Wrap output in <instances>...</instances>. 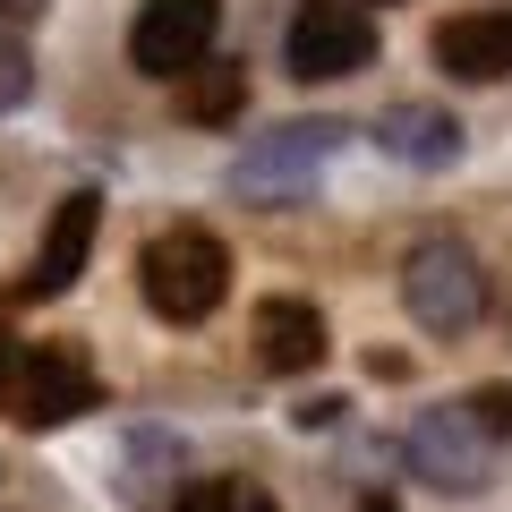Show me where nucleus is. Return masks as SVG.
<instances>
[{
  "instance_id": "2eb2a0df",
  "label": "nucleus",
  "mask_w": 512,
  "mask_h": 512,
  "mask_svg": "<svg viewBox=\"0 0 512 512\" xmlns=\"http://www.w3.org/2000/svg\"><path fill=\"white\" fill-rule=\"evenodd\" d=\"M43 9H52V0H0V18L18 26V18H43Z\"/></svg>"
},
{
  "instance_id": "ddd939ff",
  "label": "nucleus",
  "mask_w": 512,
  "mask_h": 512,
  "mask_svg": "<svg viewBox=\"0 0 512 512\" xmlns=\"http://www.w3.org/2000/svg\"><path fill=\"white\" fill-rule=\"evenodd\" d=\"M171 512H274V495L256 478H188Z\"/></svg>"
},
{
  "instance_id": "4468645a",
  "label": "nucleus",
  "mask_w": 512,
  "mask_h": 512,
  "mask_svg": "<svg viewBox=\"0 0 512 512\" xmlns=\"http://www.w3.org/2000/svg\"><path fill=\"white\" fill-rule=\"evenodd\" d=\"M26 94H35V52H26L9 26H0V111H18Z\"/></svg>"
},
{
  "instance_id": "9b49d317",
  "label": "nucleus",
  "mask_w": 512,
  "mask_h": 512,
  "mask_svg": "<svg viewBox=\"0 0 512 512\" xmlns=\"http://www.w3.org/2000/svg\"><path fill=\"white\" fill-rule=\"evenodd\" d=\"M256 359L274 367V376H308L325 359V316L308 299H265L256 308Z\"/></svg>"
},
{
  "instance_id": "f8f14e48",
  "label": "nucleus",
  "mask_w": 512,
  "mask_h": 512,
  "mask_svg": "<svg viewBox=\"0 0 512 512\" xmlns=\"http://www.w3.org/2000/svg\"><path fill=\"white\" fill-rule=\"evenodd\" d=\"M180 103H188V120H239V103H248L239 60H205V69H188L180 77Z\"/></svg>"
},
{
  "instance_id": "423d86ee",
  "label": "nucleus",
  "mask_w": 512,
  "mask_h": 512,
  "mask_svg": "<svg viewBox=\"0 0 512 512\" xmlns=\"http://www.w3.org/2000/svg\"><path fill=\"white\" fill-rule=\"evenodd\" d=\"M94 359L77 342H35L26 350V367H18V410L9 419L18 427H69L77 410H94Z\"/></svg>"
},
{
  "instance_id": "7ed1b4c3",
  "label": "nucleus",
  "mask_w": 512,
  "mask_h": 512,
  "mask_svg": "<svg viewBox=\"0 0 512 512\" xmlns=\"http://www.w3.org/2000/svg\"><path fill=\"white\" fill-rule=\"evenodd\" d=\"M402 308H410L419 333L453 342V333H470L478 316H487V265H478L461 239H419V248L402 256Z\"/></svg>"
},
{
  "instance_id": "f03ea898",
  "label": "nucleus",
  "mask_w": 512,
  "mask_h": 512,
  "mask_svg": "<svg viewBox=\"0 0 512 512\" xmlns=\"http://www.w3.org/2000/svg\"><path fill=\"white\" fill-rule=\"evenodd\" d=\"M137 282H146V308L163 316V325H205V316L231 299V256H222L214 231H197V222H171V231L146 239V256H137Z\"/></svg>"
},
{
  "instance_id": "dca6fc26",
  "label": "nucleus",
  "mask_w": 512,
  "mask_h": 512,
  "mask_svg": "<svg viewBox=\"0 0 512 512\" xmlns=\"http://www.w3.org/2000/svg\"><path fill=\"white\" fill-rule=\"evenodd\" d=\"M359 512H402V504H393V495H367V504Z\"/></svg>"
},
{
  "instance_id": "39448f33",
  "label": "nucleus",
  "mask_w": 512,
  "mask_h": 512,
  "mask_svg": "<svg viewBox=\"0 0 512 512\" xmlns=\"http://www.w3.org/2000/svg\"><path fill=\"white\" fill-rule=\"evenodd\" d=\"M214 26H222V0H146L128 26V60L171 86V77L214 60Z\"/></svg>"
},
{
  "instance_id": "6e6552de",
  "label": "nucleus",
  "mask_w": 512,
  "mask_h": 512,
  "mask_svg": "<svg viewBox=\"0 0 512 512\" xmlns=\"http://www.w3.org/2000/svg\"><path fill=\"white\" fill-rule=\"evenodd\" d=\"M94 231H103V197L94 188H69L60 197V214H52V231H43V248H35V274L18 282V299H60L77 274H86V256H94Z\"/></svg>"
},
{
  "instance_id": "9d476101",
  "label": "nucleus",
  "mask_w": 512,
  "mask_h": 512,
  "mask_svg": "<svg viewBox=\"0 0 512 512\" xmlns=\"http://www.w3.org/2000/svg\"><path fill=\"white\" fill-rule=\"evenodd\" d=\"M376 146L410 171H444L461 154V120L436 103H393V111H376Z\"/></svg>"
},
{
  "instance_id": "1a4fd4ad",
  "label": "nucleus",
  "mask_w": 512,
  "mask_h": 512,
  "mask_svg": "<svg viewBox=\"0 0 512 512\" xmlns=\"http://www.w3.org/2000/svg\"><path fill=\"white\" fill-rule=\"evenodd\" d=\"M436 69L461 86H495L512 77V9H461L436 26Z\"/></svg>"
},
{
  "instance_id": "0eeeda50",
  "label": "nucleus",
  "mask_w": 512,
  "mask_h": 512,
  "mask_svg": "<svg viewBox=\"0 0 512 512\" xmlns=\"http://www.w3.org/2000/svg\"><path fill=\"white\" fill-rule=\"evenodd\" d=\"M333 146H342V120H291V128H274V137H256V146L239 154L231 180L248 188V197H291L299 180L325 171Z\"/></svg>"
},
{
  "instance_id": "20e7f679",
  "label": "nucleus",
  "mask_w": 512,
  "mask_h": 512,
  "mask_svg": "<svg viewBox=\"0 0 512 512\" xmlns=\"http://www.w3.org/2000/svg\"><path fill=\"white\" fill-rule=\"evenodd\" d=\"M282 60H291L299 86H333V77H359L376 60V18L359 0H299L291 26H282Z\"/></svg>"
},
{
  "instance_id": "f257e3e1",
  "label": "nucleus",
  "mask_w": 512,
  "mask_h": 512,
  "mask_svg": "<svg viewBox=\"0 0 512 512\" xmlns=\"http://www.w3.org/2000/svg\"><path fill=\"white\" fill-rule=\"evenodd\" d=\"M504 444H512V384H478L470 402L419 410L402 453L436 495H478L495 478V461H504Z\"/></svg>"
}]
</instances>
